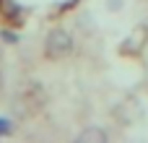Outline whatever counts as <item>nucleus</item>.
Masks as SVG:
<instances>
[{
    "label": "nucleus",
    "mask_w": 148,
    "mask_h": 143,
    "mask_svg": "<svg viewBox=\"0 0 148 143\" xmlns=\"http://www.w3.org/2000/svg\"><path fill=\"white\" fill-rule=\"evenodd\" d=\"M73 47H75L73 34L57 26V29H52V31L47 34V39H44V57H47V60H62V57H68V55L73 52Z\"/></svg>",
    "instance_id": "f257e3e1"
},
{
    "label": "nucleus",
    "mask_w": 148,
    "mask_h": 143,
    "mask_svg": "<svg viewBox=\"0 0 148 143\" xmlns=\"http://www.w3.org/2000/svg\"><path fill=\"white\" fill-rule=\"evenodd\" d=\"M78 141H83V143H88V141L104 143V141H107V133H104L101 128H86L83 133H78Z\"/></svg>",
    "instance_id": "f03ea898"
},
{
    "label": "nucleus",
    "mask_w": 148,
    "mask_h": 143,
    "mask_svg": "<svg viewBox=\"0 0 148 143\" xmlns=\"http://www.w3.org/2000/svg\"><path fill=\"white\" fill-rule=\"evenodd\" d=\"M13 133V122L8 117H0V138H8Z\"/></svg>",
    "instance_id": "7ed1b4c3"
},
{
    "label": "nucleus",
    "mask_w": 148,
    "mask_h": 143,
    "mask_svg": "<svg viewBox=\"0 0 148 143\" xmlns=\"http://www.w3.org/2000/svg\"><path fill=\"white\" fill-rule=\"evenodd\" d=\"M3 36H5V42H10V44H13V42H18V36H16V34H10V31H3Z\"/></svg>",
    "instance_id": "20e7f679"
}]
</instances>
